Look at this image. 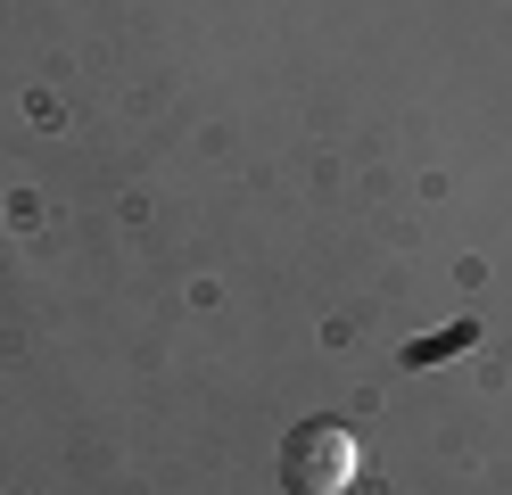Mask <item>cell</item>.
Returning a JSON list of instances; mask_svg holds the SVG:
<instances>
[{"instance_id": "1", "label": "cell", "mask_w": 512, "mask_h": 495, "mask_svg": "<svg viewBox=\"0 0 512 495\" xmlns=\"http://www.w3.org/2000/svg\"><path fill=\"white\" fill-rule=\"evenodd\" d=\"M356 479V429L347 421H298L281 446V487L290 495H347Z\"/></svg>"}]
</instances>
